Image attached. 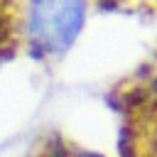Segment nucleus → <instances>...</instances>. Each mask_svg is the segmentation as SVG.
Segmentation results:
<instances>
[{"label":"nucleus","mask_w":157,"mask_h":157,"mask_svg":"<svg viewBox=\"0 0 157 157\" xmlns=\"http://www.w3.org/2000/svg\"><path fill=\"white\" fill-rule=\"evenodd\" d=\"M27 0H0V64L22 49V20Z\"/></svg>","instance_id":"obj_3"},{"label":"nucleus","mask_w":157,"mask_h":157,"mask_svg":"<svg viewBox=\"0 0 157 157\" xmlns=\"http://www.w3.org/2000/svg\"><path fill=\"white\" fill-rule=\"evenodd\" d=\"M86 15V0H27L22 20V49L34 61L64 56L81 34Z\"/></svg>","instance_id":"obj_2"},{"label":"nucleus","mask_w":157,"mask_h":157,"mask_svg":"<svg viewBox=\"0 0 157 157\" xmlns=\"http://www.w3.org/2000/svg\"><path fill=\"white\" fill-rule=\"evenodd\" d=\"M118 113V157H157V52L120 78L108 98Z\"/></svg>","instance_id":"obj_1"},{"label":"nucleus","mask_w":157,"mask_h":157,"mask_svg":"<svg viewBox=\"0 0 157 157\" xmlns=\"http://www.w3.org/2000/svg\"><path fill=\"white\" fill-rule=\"evenodd\" d=\"M103 12H125V15H150L157 17V0H93Z\"/></svg>","instance_id":"obj_4"}]
</instances>
